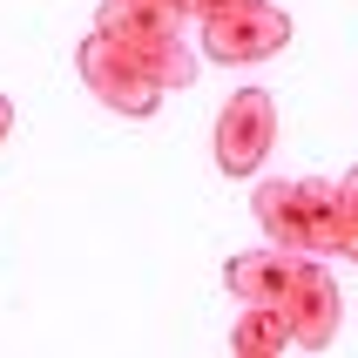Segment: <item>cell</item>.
Listing matches in <instances>:
<instances>
[{
  "label": "cell",
  "instance_id": "12",
  "mask_svg": "<svg viewBox=\"0 0 358 358\" xmlns=\"http://www.w3.org/2000/svg\"><path fill=\"white\" fill-rule=\"evenodd\" d=\"M7 136H14V101L0 95V142H7Z\"/></svg>",
  "mask_w": 358,
  "mask_h": 358
},
{
  "label": "cell",
  "instance_id": "5",
  "mask_svg": "<svg viewBox=\"0 0 358 358\" xmlns=\"http://www.w3.org/2000/svg\"><path fill=\"white\" fill-rule=\"evenodd\" d=\"M284 41H291V14H278L271 0L223 14V20H203V61H217V68H257V61L284 55Z\"/></svg>",
  "mask_w": 358,
  "mask_h": 358
},
{
  "label": "cell",
  "instance_id": "1",
  "mask_svg": "<svg viewBox=\"0 0 358 358\" xmlns=\"http://www.w3.org/2000/svg\"><path fill=\"white\" fill-rule=\"evenodd\" d=\"M257 223L271 230V243L304 250V257H345L352 230L338 223V189L318 176H284V182H257L250 189Z\"/></svg>",
  "mask_w": 358,
  "mask_h": 358
},
{
  "label": "cell",
  "instance_id": "4",
  "mask_svg": "<svg viewBox=\"0 0 358 358\" xmlns=\"http://www.w3.org/2000/svg\"><path fill=\"white\" fill-rule=\"evenodd\" d=\"M271 149H278V101L264 95V88H237V95L223 101V115H217V169L250 182L271 162Z\"/></svg>",
  "mask_w": 358,
  "mask_h": 358
},
{
  "label": "cell",
  "instance_id": "8",
  "mask_svg": "<svg viewBox=\"0 0 358 358\" xmlns=\"http://www.w3.org/2000/svg\"><path fill=\"white\" fill-rule=\"evenodd\" d=\"M230 352L237 358H284V352H298L284 304H243L237 331H230Z\"/></svg>",
  "mask_w": 358,
  "mask_h": 358
},
{
  "label": "cell",
  "instance_id": "13",
  "mask_svg": "<svg viewBox=\"0 0 358 358\" xmlns=\"http://www.w3.org/2000/svg\"><path fill=\"white\" fill-rule=\"evenodd\" d=\"M345 257H358V237H352V250H345Z\"/></svg>",
  "mask_w": 358,
  "mask_h": 358
},
{
  "label": "cell",
  "instance_id": "7",
  "mask_svg": "<svg viewBox=\"0 0 358 358\" xmlns=\"http://www.w3.org/2000/svg\"><path fill=\"white\" fill-rule=\"evenodd\" d=\"M304 250H284V243H264V250H237V257L223 264V284L237 291L243 304H284L291 278H298Z\"/></svg>",
  "mask_w": 358,
  "mask_h": 358
},
{
  "label": "cell",
  "instance_id": "10",
  "mask_svg": "<svg viewBox=\"0 0 358 358\" xmlns=\"http://www.w3.org/2000/svg\"><path fill=\"white\" fill-rule=\"evenodd\" d=\"M243 7H257V0H196L189 20H223V14H243Z\"/></svg>",
  "mask_w": 358,
  "mask_h": 358
},
{
  "label": "cell",
  "instance_id": "6",
  "mask_svg": "<svg viewBox=\"0 0 358 358\" xmlns=\"http://www.w3.org/2000/svg\"><path fill=\"white\" fill-rule=\"evenodd\" d=\"M284 318H291V338H298V352H324V345L338 338L345 298H338V284H331V271H324L318 257H304V264H298V278H291V291H284Z\"/></svg>",
  "mask_w": 358,
  "mask_h": 358
},
{
  "label": "cell",
  "instance_id": "11",
  "mask_svg": "<svg viewBox=\"0 0 358 358\" xmlns=\"http://www.w3.org/2000/svg\"><path fill=\"white\" fill-rule=\"evenodd\" d=\"M142 7H162V14H176V20H189V7H196V0H142Z\"/></svg>",
  "mask_w": 358,
  "mask_h": 358
},
{
  "label": "cell",
  "instance_id": "2",
  "mask_svg": "<svg viewBox=\"0 0 358 358\" xmlns=\"http://www.w3.org/2000/svg\"><path fill=\"white\" fill-rule=\"evenodd\" d=\"M95 27L108 41H122L162 88H189V81H196V48L182 41V20L176 14L142 7V0H101V7H95Z\"/></svg>",
  "mask_w": 358,
  "mask_h": 358
},
{
  "label": "cell",
  "instance_id": "9",
  "mask_svg": "<svg viewBox=\"0 0 358 358\" xmlns=\"http://www.w3.org/2000/svg\"><path fill=\"white\" fill-rule=\"evenodd\" d=\"M331 189H338V223L358 237V169H345V176L331 182Z\"/></svg>",
  "mask_w": 358,
  "mask_h": 358
},
{
  "label": "cell",
  "instance_id": "3",
  "mask_svg": "<svg viewBox=\"0 0 358 358\" xmlns=\"http://www.w3.org/2000/svg\"><path fill=\"white\" fill-rule=\"evenodd\" d=\"M75 68H81V81H88V95L101 101V108H115V115H156V101L169 95L149 68H142L122 41H108L101 27H88V41L75 48Z\"/></svg>",
  "mask_w": 358,
  "mask_h": 358
}]
</instances>
